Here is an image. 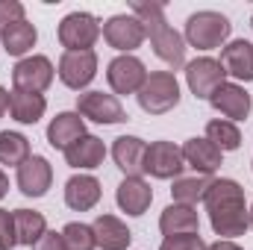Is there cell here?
I'll list each match as a JSON object with an SVG mask.
<instances>
[{"instance_id": "d6a6232c", "label": "cell", "mask_w": 253, "mask_h": 250, "mask_svg": "<svg viewBox=\"0 0 253 250\" xmlns=\"http://www.w3.org/2000/svg\"><path fill=\"white\" fill-rule=\"evenodd\" d=\"M15 21H24V3H18V0H0V36Z\"/></svg>"}, {"instance_id": "5bb4252c", "label": "cell", "mask_w": 253, "mask_h": 250, "mask_svg": "<svg viewBox=\"0 0 253 250\" xmlns=\"http://www.w3.org/2000/svg\"><path fill=\"white\" fill-rule=\"evenodd\" d=\"M209 103H212V109L215 112H221L224 118H230V121H245L248 115H251V94L242 88V85H236V83H224L212 97H209Z\"/></svg>"}, {"instance_id": "7a4b0ae2", "label": "cell", "mask_w": 253, "mask_h": 250, "mask_svg": "<svg viewBox=\"0 0 253 250\" xmlns=\"http://www.w3.org/2000/svg\"><path fill=\"white\" fill-rule=\"evenodd\" d=\"M129 9L144 24V33L150 36V44H153V50H156V56L162 62L171 65V68H180L186 62V39L174 27H168L162 3H156V0H150V3L147 0H132Z\"/></svg>"}, {"instance_id": "4fadbf2b", "label": "cell", "mask_w": 253, "mask_h": 250, "mask_svg": "<svg viewBox=\"0 0 253 250\" xmlns=\"http://www.w3.org/2000/svg\"><path fill=\"white\" fill-rule=\"evenodd\" d=\"M53 183V168L44 156H30L24 165H18V188L27 197H44Z\"/></svg>"}, {"instance_id": "83f0119b", "label": "cell", "mask_w": 253, "mask_h": 250, "mask_svg": "<svg viewBox=\"0 0 253 250\" xmlns=\"http://www.w3.org/2000/svg\"><path fill=\"white\" fill-rule=\"evenodd\" d=\"M30 159V141L21 132L3 129L0 132V162L3 165H24Z\"/></svg>"}, {"instance_id": "277c9868", "label": "cell", "mask_w": 253, "mask_h": 250, "mask_svg": "<svg viewBox=\"0 0 253 250\" xmlns=\"http://www.w3.org/2000/svg\"><path fill=\"white\" fill-rule=\"evenodd\" d=\"M230 30H233V24L221 12L203 9L186 21V42L197 50H215L230 39Z\"/></svg>"}, {"instance_id": "7402d4cb", "label": "cell", "mask_w": 253, "mask_h": 250, "mask_svg": "<svg viewBox=\"0 0 253 250\" xmlns=\"http://www.w3.org/2000/svg\"><path fill=\"white\" fill-rule=\"evenodd\" d=\"M97 248L103 250H126L132 242V233L126 230V224L115 215H97V221L91 224Z\"/></svg>"}, {"instance_id": "1f68e13d", "label": "cell", "mask_w": 253, "mask_h": 250, "mask_svg": "<svg viewBox=\"0 0 253 250\" xmlns=\"http://www.w3.org/2000/svg\"><path fill=\"white\" fill-rule=\"evenodd\" d=\"M18 245V236H15V215L0 209V250H12Z\"/></svg>"}, {"instance_id": "9a60e30c", "label": "cell", "mask_w": 253, "mask_h": 250, "mask_svg": "<svg viewBox=\"0 0 253 250\" xmlns=\"http://www.w3.org/2000/svg\"><path fill=\"white\" fill-rule=\"evenodd\" d=\"M144 156H147V144L135 135H121L112 144V159L124 171V177H141L144 174Z\"/></svg>"}, {"instance_id": "f1b7e54d", "label": "cell", "mask_w": 253, "mask_h": 250, "mask_svg": "<svg viewBox=\"0 0 253 250\" xmlns=\"http://www.w3.org/2000/svg\"><path fill=\"white\" fill-rule=\"evenodd\" d=\"M206 138L224 153V150H239L242 144V132L233 121H209L206 124Z\"/></svg>"}, {"instance_id": "f35d334b", "label": "cell", "mask_w": 253, "mask_h": 250, "mask_svg": "<svg viewBox=\"0 0 253 250\" xmlns=\"http://www.w3.org/2000/svg\"><path fill=\"white\" fill-rule=\"evenodd\" d=\"M251 27H253V18H251Z\"/></svg>"}, {"instance_id": "d4e9b609", "label": "cell", "mask_w": 253, "mask_h": 250, "mask_svg": "<svg viewBox=\"0 0 253 250\" xmlns=\"http://www.w3.org/2000/svg\"><path fill=\"white\" fill-rule=\"evenodd\" d=\"M36 39H39V33H36V27H33L30 21H15V24L6 27L3 36H0L3 50H6L9 56H24V53H30V50L36 47Z\"/></svg>"}, {"instance_id": "e575fe53", "label": "cell", "mask_w": 253, "mask_h": 250, "mask_svg": "<svg viewBox=\"0 0 253 250\" xmlns=\"http://www.w3.org/2000/svg\"><path fill=\"white\" fill-rule=\"evenodd\" d=\"M206 250H242V248H239L236 242H224V239H218L212 248H206Z\"/></svg>"}, {"instance_id": "8d00e7d4", "label": "cell", "mask_w": 253, "mask_h": 250, "mask_svg": "<svg viewBox=\"0 0 253 250\" xmlns=\"http://www.w3.org/2000/svg\"><path fill=\"white\" fill-rule=\"evenodd\" d=\"M6 191H9V180H6V174L0 171V200L6 197Z\"/></svg>"}, {"instance_id": "9c48e42d", "label": "cell", "mask_w": 253, "mask_h": 250, "mask_svg": "<svg viewBox=\"0 0 253 250\" xmlns=\"http://www.w3.org/2000/svg\"><path fill=\"white\" fill-rule=\"evenodd\" d=\"M186 168L183 150L171 141H153L144 156V171L156 180H177L180 171Z\"/></svg>"}, {"instance_id": "603a6c76", "label": "cell", "mask_w": 253, "mask_h": 250, "mask_svg": "<svg viewBox=\"0 0 253 250\" xmlns=\"http://www.w3.org/2000/svg\"><path fill=\"white\" fill-rule=\"evenodd\" d=\"M103 159H106L103 141H100L97 135H88V132L65 150V162H68L71 168H85V171H91V168L103 165Z\"/></svg>"}, {"instance_id": "8992f818", "label": "cell", "mask_w": 253, "mask_h": 250, "mask_svg": "<svg viewBox=\"0 0 253 250\" xmlns=\"http://www.w3.org/2000/svg\"><path fill=\"white\" fill-rule=\"evenodd\" d=\"M77 112H80V118H88L94 124H121V121H126L121 100L115 94H103V91L80 94L77 97Z\"/></svg>"}, {"instance_id": "836d02e7", "label": "cell", "mask_w": 253, "mask_h": 250, "mask_svg": "<svg viewBox=\"0 0 253 250\" xmlns=\"http://www.w3.org/2000/svg\"><path fill=\"white\" fill-rule=\"evenodd\" d=\"M33 250H68V245H65L62 233H44V236L33 245Z\"/></svg>"}, {"instance_id": "d590c367", "label": "cell", "mask_w": 253, "mask_h": 250, "mask_svg": "<svg viewBox=\"0 0 253 250\" xmlns=\"http://www.w3.org/2000/svg\"><path fill=\"white\" fill-rule=\"evenodd\" d=\"M6 109H9V91L0 85V118H3V112H6Z\"/></svg>"}, {"instance_id": "f546056e", "label": "cell", "mask_w": 253, "mask_h": 250, "mask_svg": "<svg viewBox=\"0 0 253 250\" xmlns=\"http://www.w3.org/2000/svg\"><path fill=\"white\" fill-rule=\"evenodd\" d=\"M62 239L68 250H94L97 248V239H94V230L88 224H80V221H71L62 230Z\"/></svg>"}, {"instance_id": "30bf717a", "label": "cell", "mask_w": 253, "mask_h": 250, "mask_svg": "<svg viewBox=\"0 0 253 250\" xmlns=\"http://www.w3.org/2000/svg\"><path fill=\"white\" fill-rule=\"evenodd\" d=\"M56 74H59V80L68 88H74V91L85 88L94 80V74H97V56H94V50H65Z\"/></svg>"}, {"instance_id": "3957f363", "label": "cell", "mask_w": 253, "mask_h": 250, "mask_svg": "<svg viewBox=\"0 0 253 250\" xmlns=\"http://www.w3.org/2000/svg\"><path fill=\"white\" fill-rule=\"evenodd\" d=\"M180 103V83L171 71L147 74L144 85L138 88V106L147 115H165Z\"/></svg>"}, {"instance_id": "e0dca14e", "label": "cell", "mask_w": 253, "mask_h": 250, "mask_svg": "<svg viewBox=\"0 0 253 250\" xmlns=\"http://www.w3.org/2000/svg\"><path fill=\"white\" fill-rule=\"evenodd\" d=\"M221 68H224L230 77L251 83L253 80V44L248 39L230 42V44L221 50Z\"/></svg>"}, {"instance_id": "ba28073f", "label": "cell", "mask_w": 253, "mask_h": 250, "mask_svg": "<svg viewBox=\"0 0 253 250\" xmlns=\"http://www.w3.org/2000/svg\"><path fill=\"white\" fill-rule=\"evenodd\" d=\"M224 77H227V71L221 68V62L209 59V56H200L186 65V80H189V88L197 100H209L224 85Z\"/></svg>"}, {"instance_id": "4dcf8cb0", "label": "cell", "mask_w": 253, "mask_h": 250, "mask_svg": "<svg viewBox=\"0 0 253 250\" xmlns=\"http://www.w3.org/2000/svg\"><path fill=\"white\" fill-rule=\"evenodd\" d=\"M159 250H206V245L197 233H191V236H168Z\"/></svg>"}, {"instance_id": "2e32d148", "label": "cell", "mask_w": 253, "mask_h": 250, "mask_svg": "<svg viewBox=\"0 0 253 250\" xmlns=\"http://www.w3.org/2000/svg\"><path fill=\"white\" fill-rule=\"evenodd\" d=\"M115 200H118V206L124 209L126 215H135L138 218V215L147 212V206L153 200V188L147 186L141 177H124L118 191H115Z\"/></svg>"}, {"instance_id": "8fae6325", "label": "cell", "mask_w": 253, "mask_h": 250, "mask_svg": "<svg viewBox=\"0 0 253 250\" xmlns=\"http://www.w3.org/2000/svg\"><path fill=\"white\" fill-rule=\"evenodd\" d=\"M103 39L109 42V47L129 53V50L141 47V42L147 39V33H144V24L135 15H112L103 24Z\"/></svg>"}, {"instance_id": "d6986e66", "label": "cell", "mask_w": 253, "mask_h": 250, "mask_svg": "<svg viewBox=\"0 0 253 250\" xmlns=\"http://www.w3.org/2000/svg\"><path fill=\"white\" fill-rule=\"evenodd\" d=\"M85 135V121L80 118V112H59L50 126H47V141H50V147H56V150H68L74 141H80Z\"/></svg>"}, {"instance_id": "6da1fadb", "label": "cell", "mask_w": 253, "mask_h": 250, "mask_svg": "<svg viewBox=\"0 0 253 250\" xmlns=\"http://www.w3.org/2000/svg\"><path fill=\"white\" fill-rule=\"evenodd\" d=\"M206 212L212 221L215 236H221L224 242L245 236L248 224V206H245V188L236 180H212V186L206 191Z\"/></svg>"}, {"instance_id": "44dd1931", "label": "cell", "mask_w": 253, "mask_h": 250, "mask_svg": "<svg viewBox=\"0 0 253 250\" xmlns=\"http://www.w3.org/2000/svg\"><path fill=\"white\" fill-rule=\"evenodd\" d=\"M159 230L168 236H191L200 230V218L194 212V206H186V203H171L165 206L162 218H159Z\"/></svg>"}, {"instance_id": "7c38bea8", "label": "cell", "mask_w": 253, "mask_h": 250, "mask_svg": "<svg viewBox=\"0 0 253 250\" xmlns=\"http://www.w3.org/2000/svg\"><path fill=\"white\" fill-rule=\"evenodd\" d=\"M106 80H109V85H112L115 94H138V88L147 80V71H144V62L141 59L124 53V56H118V59L109 62Z\"/></svg>"}, {"instance_id": "5b68a950", "label": "cell", "mask_w": 253, "mask_h": 250, "mask_svg": "<svg viewBox=\"0 0 253 250\" xmlns=\"http://www.w3.org/2000/svg\"><path fill=\"white\" fill-rule=\"evenodd\" d=\"M97 36H100V24L88 12H71L59 24V42L68 50H91Z\"/></svg>"}, {"instance_id": "74e56055", "label": "cell", "mask_w": 253, "mask_h": 250, "mask_svg": "<svg viewBox=\"0 0 253 250\" xmlns=\"http://www.w3.org/2000/svg\"><path fill=\"white\" fill-rule=\"evenodd\" d=\"M248 224H251V227H253V206H251V209H248Z\"/></svg>"}, {"instance_id": "ffe728a7", "label": "cell", "mask_w": 253, "mask_h": 250, "mask_svg": "<svg viewBox=\"0 0 253 250\" xmlns=\"http://www.w3.org/2000/svg\"><path fill=\"white\" fill-rule=\"evenodd\" d=\"M183 159H186V165H191L197 174H215L218 168H221V150L209 141V138H189L183 147Z\"/></svg>"}, {"instance_id": "52a82bcc", "label": "cell", "mask_w": 253, "mask_h": 250, "mask_svg": "<svg viewBox=\"0 0 253 250\" xmlns=\"http://www.w3.org/2000/svg\"><path fill=\"white\" fill-rule=\"evenodd\" d=\"M53 62L47 56H24L21 62L12 68V83L18 91H33L42 94L53 83Z\"/></svg>"}, {"instance_id": "ac0fdd59", "label": "cell", "mask_w": 253, "mask_h": 250, "mask_svg": "<svg viewBox=\"0 0 253 250\" xmlns=\"http://www.w3.org/2000/svg\"><path fill=\"white\" fill-rule=\"evenodd\" d=\"M100 200V183L91 174H77L65 183V203L74 212H88Z\"/></svg>"}, {"instance_id": "4316f807", "label": "cell", "mask_w": 253, "mask_h": 250, "mask_svg": "<svg viewBox=\"0 0 253 250\" xmlns=\"http://www.w3.org/2000/svg\"><path fill=\"white\" fill-rule=\"evenodd\" d=\"M209 186H212V177H206V174H194V177H177V180H174V186H171L174 203L194 206L197 200H203V197H206Z\"/></svg>"}, {"instance_id": "cb8c5ba5", "label": "cell", "mask_w": 253, "mask_h": 250, "mask_svg": "<svg viewBox=\"0 0 253 250\" xmlns=\"http://www.w3.org/2000/svg\"><path fill=\"white\" fill-rule=\"evenodd\" d=\"M47 109V100L44 94H33V91H18L12 88L9 91V112L18 124H39L42 115Z\"/></svg>"}, {"instance_id": "484cf974", "label": "cell", "mask_w": 253, "mask_h": 250, "mask_svg": "<svg viewBox=\"0 0 253 250\" xmlns=\"http://www.w3.org/2000/svg\"><path fill=\"white\" fill-rule=\"evenodd\" d=\"M15 236H18V245H36L44 233H47V224H44V215L42 212H33V209H15Z\"/></svg>"}]
</instances>
